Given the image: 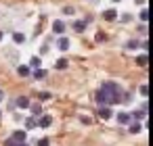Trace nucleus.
I'll return each mask as SVG.
<instances>
[{"mask_svg": "<svg viewBox=\"0 0 153 146\" xmlns=\"http://www.w3.org/2000/svg\"><path fill=\"white\" fill-rule=\"evenodd\" d=\"M40 65H42V59L40 56H32L30 59V69H38Z\"/></svg>", "mask_w": 153, "mask_h": 146, "instance_id": "dca6fc26", "label": "nucleus"}, {"mask_svg": "<svg viewBox=\"0 0 153 146\" xmlns=\"http://www.w3.org/2000/svg\"><path fill=\"white\" fill-rule=\"evenodd\" d=\"M15 142H25V138H27V131H23V129H17V131H13V136H11Z\"/></svg>", "mask_w": 153, "mask_h": 146, "instance_id": "1a4fd4ad", "label": "nucleus"}, {"mask_svg": "<svg viewBox=\"0 0 153 146\" xmlns=\"http://www.w3.org/2000/svg\"><path fill=\"white\" fill-rule=\"evenodd\" d=\"M0 117H2V111H0Z\"/></svg>", "mask_w": 153, "mask_h": 146, "instance_id": "4c0bfd02", "label": "nucleus"}, {"mask_svg": "<svg viewBox=\"0 0 153 146\" xmlns=\"http://www.w3.org/2000/svg\"><path fill=\"white\" fill-rule=\"evenodd\" d=\"M51 142H48V138H42V140H38V146H48Z\"/></svg>", "mask_w": 153, "mask_h": 146, "instance_id": "bb28decb", "label": "nucleus"}, {"mask_svg": "<svg viewBox=\"0 0 153 146\" xmlns=\"http://www.w3.org/2000/svg\"><path fill=\"white\" fill-rule=\"evenodd\" d=\"M2 100H4V92H2V90H0V102H2Z\"/></svg>", "mask_w": 153, "mask_h": 146, "instance_id": "72a5a7b5", "label": "nucleus"}, {"mask_svg": "<svg viewBox=\"0 0 153 146\" xmlns=\"http://www.w3.org/2000/svg\"><path fill=\"white\" fill-rule=\"evenodd\" d=\"M101 90L109 96V104H117L122 100V90H120V86L115 81H103Z\"/></svg>", "mask_w": 153, "mask_h": 146, "instance_id": "f257e3e1", "label": "nucleus"}, {"mask_svg": "<svg viewBox=\"0 0 153 146\" xmlns=\"http://www.w3.org/2000/svg\"><path fill=\"white\" fill-rule=\"evenodd\" d=\"M80 121H82V123H86V125H88V123H90V117H84V115H82V117H80Z\"/></svg>", "mask_w": 153, "mask_h": 146, "instance_id": "2f4dec72", "label": "nucleus"}, {"mask_svg": "<svg viewBox=\"0 0 153 146\" xmlns=\"http://www.w3.org/2000/svg\"><path fill=\"white\" fill-rule=\"evenodd\" d=\"M138 19H140L143 23H147V21H149V11H147V9H143V11L138 13Z\"/></svg>", "mask_w": 153, "mask_h": 146, "instance_id": "6ab92c4d", "label": "nucleus"}, {"mask_svg": "<svg viewBox=\"0 0 153 146\" xmlns=\"http://www.w3.org/2000/svg\"><path fill=\"white\" fill-rule=\"evenodd\" d=\"M13 40H15V42H17V44H23V42H25V36H23V34H19V32H17V34H13Z\"/></svg>", "mask_w": 153, "mask_h": 146, "instance_id": "4be33fe9", "label": "nucleus"}, {"mask_svg": "<svg viewBox=\"0 0 153 146\" xmlns=\"http://www.w3.org/2000/svg\"><path fill=\"white\" fill-rule=\"evenodd\" d=\"M53 32H55L57 36H61V34L65 32V23H63V21H55V23H53Z\"/></svg>", "mask_w": 153, "mask_h": 146, "instance_id": "9d476101", "label": "nucleus"}, {"mask_svg": "<svg viewBox=\"0 0 153 146\" xmlns=\"http://www.w3.org/2000/svg\"><path fill=\"white\" fill-rule=\"evenodd\" d=\"M113 2H122V0H113Z\"/></svg>", "mask_w": 153, "mask_h": 146, "instance_id": "e433bc0d", "label": "nucleus"}, {"mask_svg": "<svg viewBox=\"0 0 153 146\" xmlns=\"http://www.w3.org/2000/svg\"><path fill=\"white\" fill-rule=\"evenodd\" d=\"M103 19H105V21H115V19H117V11H115V9L103 11Z\"/></svg>", "mask_w": 153, "mask_h": 146, "instance_id": "7ed1b4c3", "label": "nucleus"}, {"mask_svg": "<svg viewBox=\"0 0 153 146\" xmlns=\"http://www.w3.org/2000/svg\"><path fill=\"white\" fill-rule=\"evenodd\" d=\"M138 34H140V36H147V25H145V23L138 27Z\"/></svg>", "mask_w": 153, "mask_h": 146, "instance_id": "a878e982", "label": "nucleus"}, {"mask_svg": "<svg viewBox=\"0 0 153 146\" xmlns=\"http://www.w3.org/2000/svg\"><path fill=\"white\" fill-rule=\"evenodd\" d=\"M17 73H19L21 77H27V75L32 73V69H30L27 65H19V67H17Z\"/></svg>", "mask_w": 153, "mask_h": 146, "instance_id": "f8f14e48", "label": "nucleus"}, {"mask_svg": "<svg viewBox=\"0 0 153 146\" xmlns=\"http://www.w3.org/2000/svg\"><path fill=\"white\" fill-rule=\"evenodd\" d=\"M134 2H136V4H145V0H134Z\"/></svg>", "mask_w": 153, "mask_h": 146, "instance_id": "f704fd0d", "label": "nucleus"}, {"mask_svg": "<svg viewBox=\"0 0 153 146\" xmlns=\"http://www.w3.org/2000/svg\"><path fill=\"white\" fill-rule=\"evenodd\" d=\"M63 13H65V15H71V13H74V9H71V7H65V9H63Z\"/></svg>", "mask_w": 153, "mask_h": 146, "instance_id": "7c9ffc66", "label": "nucleus"}, {"mask_svg": "<svg viewBox=\"0 0 153 146\" xmlns=\"http://www.w3.org/2000/svg\"><path fill=\"white\" fill-rule=\"evenodd\" d=\"M86 25H88V23H86V21L82 19V21H76V23H74V29H76L78 34H82V32L86 29Z\"/></svg>", "mask_w": 153, "mask_h": 146, "instance_id": "4468645a", "label": "nucleus"}, {"mask_svg": "<svg viewBox=\"0 0 153 146\" xmlns=\"http://www.w3.org/2000/svg\"><path fill=\"white\" fill-rule=\"evenodd\" d=\"M143 127H140V123L138 121H134V123H130V134H138Z\"/></svg>", "mask_w": 153, "mask_h": 146, "instance_id": "412c9836", "label": "nucleus"}, {"mask_svg": "<svg viewBox=\"0 0 153 146\" xmlns=\"http://www.w3.org/2000/svg\"><path fill=\"white\" fill-rule=\"evenodd\" d=\"M15 146H30V144H25V142H17Z\"/></svg>", "mask_w": 153, "mask_h": 146, "instance_id": "473e14b6", "label": "nucleus"}, {"mask_svg": "<svg viewBox=\"0 0 153 146\" xmlns=\"http://www.w3.org/2000/svg\"><path fill=\"white\" fill-rule=\"evenodd\" d=\"M117 123L120 125H130L132 123V117H130V113H117Z\"/></svg>", "mask_w": 153, "mask_h": 146, "instance_id": "f03ea898", "label": "nucleus"}, {"mask_svg": "<svg viewBox=\"0 0 153 146\" xmlns=\"http://www.w3.org/2000/svg\"><path fill=\"white\" fill-rule=\"evenodd\" d=\"M111 115H113V113H111V109H109V104H103V106L99 109V117H101V119H109Z\"/></svg>", "mask_w": 153, "mask_h": 146, "instance_id": "6e6552de", "label": "nucleus"}, {"mask_svg": "<svg viewBox=\"0 0 153 146\" xmlns=\"http://www.w3.org/2000/svg\"><path fill=\"white\" fill-rule=\"evenodd\" d=\"M126 46H128L130 50H136V48H138V40H130V42H128Z\"/></svg>", "mask_w": 153, "mask_h": 146, "instance_id": "5701e85b", "label": "nucleus"}, {"mask_svg": "<svg viewBox=\"0 0 153 146\" xmlns=\"http://www.w3.org/2000/svg\"><path fill=\"white\" fill-rule=\"evenodd\" d=\"M97 102H99V106H103V104H109V96H107L103 90H99V92H97Z\"/></svg>", "mask_w": 153, "mask_h": 146, "instance_id": "423d86ee", "label": "nucleus"}, {"mask_svg": "<svg viewBox=\"0 0 153 146\" xmlns=\"http://www.w3.org/2000/svg\"><path fill=\"white\" fill-rule=\"evenodd\" d=\"M25 127H27V129H34V127H36V117H27V119H25Z\"/></svg>", "mask_w": 153, "mask_h": 146, "instance_id": "aec40b11", "label": "nucleus"}, {"mask_svg": "<svg viewBox=\"0 0 153 146\" xmlns=\"http://www.w3.org/2000/svg\"><path fill=\"white\" fill-rule=\"evenodd\" d=\"M57 48H59V50H63V52H65V50H69V38L61 36V38L57 40Z\"/></svg>", "mask_w": 153, "mask_h": 146, "instance_id": "20e7f679", "label": "nucleus"}, {"mask_svg": "<svg viewBox=\"0 0 153 146\" xmlns=\"http://www.w3.org/2000/svg\"><path fill=\"white\" fill-rule=\"evenodd\" d=\"M34 79H44L46 77V69H42V67H38V69H34Z\"/></svg>", "mask_w": 153, "mask_h": 146, "instance_id": "ddd939ff", "label": "nucleus"}, {"mask_svg": "<svg viewBox=\"0 0 153 146\" xmlns=\"http://www.w3.org/2000/svg\"><path fill=\"white\" fill-rule=\"evenodd\" d=\"M130 19H132V17H130V15H128V13H124V15H122V21H124V23H128V21H130Z\"/></svg>", "mask_w": 153, "mask_h": 146, "instance_id": "c756f323", "label": "nucleus"}, {"mask_svg": "<svg viewBox=\"0 0 153 146\" xmlns=\"http://www.w3.org/2000/svg\"><path fill=\"white\" fill-rule=\"evenodd\" d=\"M105 40H107L105 34H97V42H105Z\"/></svg>", "mask_w": 153, "mask_h": 146, "instance_id": "cd10ccee", "label": "nucleus"}, {"mask_svg": "<svg viewBox=\"0 0 153 146\" xmlns=\"http://www.w3.org/2000/svg\"><path fill=\"white\" fill-rule=\"evenodd\" d=\"M53 123V117L51 115H42L40 119H36V125H40V127H48Z\"/></svg>", "mask_w": 153, "mask_h": 146, "instance_id": "39448f33", "label": "nucleus"}, {"mask_svg": "<svg viewBox=\"0 0 153 146\" xmlns=\"http://www.w3.org/2000/svg\"><path fill=\"white\" fill-rule=\"evenodd\" d=\"M2 38H4V32H0V42H2Z\"/></svg>", "mask_w": 153, "mask_h": 146, "instance_id": "c9c22d12", "label": "nucleus"}, {"mask_svg": "<svg viewBox=\"0 0 153 146\" xmlns=\"http://www.w3.org/2000/svg\"><path fill=\"white\" fill-rule=\"evenodd\" d=\"M138 92H140L143 96H147V94H149V88H147V84H143V86L138 88Z\"/></svg>", "mask_w": 153, "mask_h": 146, "instance_id": "b1692460", "label": "nucleus"}, {"mask_svg": "<svg viewBox=\"0 0 153 146\" xmlns=\"http://www.w3.org/2000/svg\"><path fill=\"white\" fill-rule=\"evenodd\" d=\"M130 117H132V121H140V119L147 117V113L145 111H134V113H130Z\"/></svg>", "mask_w": 153, "mask_h": 146, "instance_id": "f3484780", "label": "nucleus"}, {"mask_svg": "<svg viewBox=\"0 0 153 146\" xmlns=\"http://www.w3.org/2000/svg\"><path fill=\"white\" fill-rule=\"evenodd\" d=\"M147 63H149V56L147 54H138L136 56V65L138 67H147Z\"/></svg>", "mask_w": 153, "mask_h": 146, "instance_id": "2eb2a0df", "label": "nucleus"}, {"mask_svg": "<svg viewBox=\"0 0 153 146\" xmlns=\"http://www.w3.org/2000/svg\"><path fill=\"white\" fill-rule=\"evenodd\" d=\"M15 104H17L19 109H27V106H30V98H27V96H19V98L15 100Z\"/></svg>", "mask_w": 153, "mask_h": 146, "instance_id": "9b49d317", "label": "nucleus"}, {"mask_svg": "<svg viewBox=\"0 0 153 146\" xmlns=\"http://www.w3.org/2000/svg\"><path fill=\"white\" fill-rule=\"evenodd\" d=\"M67 65H69V63H67V59H59V61H57V65H55V67H57V69H59V71H63V69H67Z\"/></svg>", "mask_w": 153, "mask_h": 146, "instance_id": "a211bd4d", "label": "nucleus"}, {"mask_svg": "<svg viewBox=\"0 0 153 146\" xmlns=\"http://www.w3.org/2000/svg\"><path fill=\"white\" fill-rule=\"evenodd\" d=\"M38 98H40V100H48V98H51V94H48V92H40V94H38Z\"/></svg>", "mask_w": 153, "mask_h": 146, "instance_id": "393cba45", "label": "nucleus"}, {"mask_svg": "<svg viewBox=\"0 0 153 146\" xmlns=\"http://www.w3.org/2000/svg\"><path fill=\"white\" fill-rule=\"evenodd\" d=\"M30 111H32V115L34 117H40L42 115V106H40V102H30V106H27Z\"/></svg>", "mask_w": 153, "mask_h": 146, "instance_id": "0eeeda50", "label": "nucleus"}, {"mask_svg": "<svg viewBox=\"0 0 153 146\" xmlns=\"http://www.w3.org/2000/svg\"><path fill=\"white\" fill-rule=\"evenodd\" d=\"M15 144H17V142H15L13 138H9V140H4V146H15Z\"/></svg>", "mask_w": 153, "mask_h": 146, "instance_id": "c85d7f7f", "label": "nucleus"}]
</instances>
